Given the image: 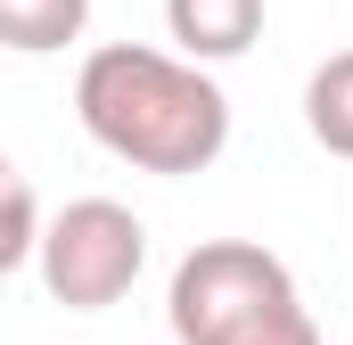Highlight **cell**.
<instances>
[{"label": "cell", "mask_w": 353, "mask_h": 345, "mask_svg": "<svg viewBox=\"0 0 353 345\" xmlns=\"http://www.w3.org/2000/svg\"><path fill=\"white\" fill-rule=\"evenodd\" d=\"M74 115L83 132L140 172H205L230 148V99L205 75V58H173L148 41H107L74 75Z\"/></svg>", "instance_id": "cell-1"}, {"label": "cell", "mask_w": 353, "mask_h": 345, "mask_svg": "<svg viewBox=\"0 0 353 345\" xmlns=\"http://www.w3.org/2000/svg\"><path fill=\"white\" fill-rule=\"evenodd\" d=\"M165 313H173L181 345H321V321L296 296V271L255 239L189 247Z\"/></svg>", "instance_id": "cell-2"}, {"label": "cell", "mask_w": 353, "mask_h": 345, "mask_svg": "<svg viewBox=\"0 0 353 345\" xmlns=\"http://www.w3.org/2000/svg\"><path fill=\"white\" fill-rule=\"evenodd\" d=\"M33 271H41L50 304H66V313H107V304H123L132 279L148 271V222H140L132 206H115V197H74V206H58V222L41 230Z\"/></svg>", "instance_id": "cell-3"}, {"label": "cell", "mask_w": 353, "mask_h": 345, "mask_svg": "<svg viewBox=\"0 0 353 345\" xmlns=\"http://www.w3.org/2000/svg\"><path fill=\"white\" fill-rule=\"evenodd\" d=\"M165 25H173L181 58H247L255 33H263V0H165Z\"/></svg>", "instance_id": "cell-4"}, {"label": "cell", "mask_w": 353, "mask_h": 345, "mask_svg": "<svg viewBox=\"0 0 353 345\" xmlns=\"http://www.w3.org/2000/svg\"><path fill=\"white\" fill-rule=\"evenodd\" d=\"M90 0H0V41L17 58H50L66 41H83Z\"/></svg>", "instance_id": "cell-5"}, {"label": "cell", "mask_w": 353, "mask_h": 345, "mask_svg": "<svg viewBox=\"0 0 353 345\" xmlns=\"http://www.w3.org/2000/svg\"><path fill=\"white\" fill-rule=\"evenodd\" d=\"M304 132L329 157L353 165V50H337V58L312 66V83H304Z\"/></svg>", "instance_id": "cell-6"}, {"label": "cell", "mask_w": 353, "mask_h": 345, "mask_svg": "<svg viewBox=\"0 0 353 345\" xmlns=\"http://www.w3.org/2000/svg\"><path fill=\"white\" fill-rule=\"evenodd\" d=\"M41 255V206H33V181L8 172V239H0V271H25Z\"/></svg>", "instance_id": "cell-7"}]
</instances>
